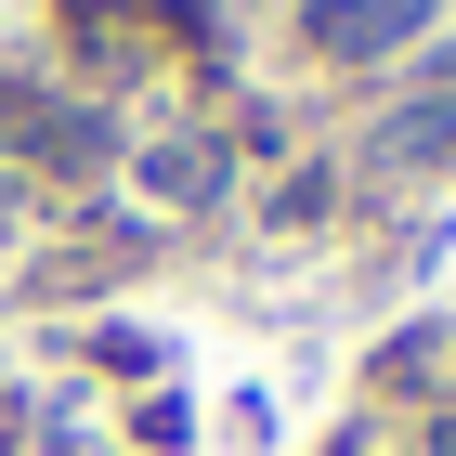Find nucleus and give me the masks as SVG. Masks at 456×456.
Returning a JSON list of instances; mask_svg holds the SVG:
<instances>
[{
    "label": "nucleus",
    "mask_w": 456,
    "mask_h": 456,
    "mask_svg": "<svg viewBox=\"0 0 456 456\" xmlns=\"http://www.w3.org/2000/svg\"><path fill=\"white\" fill-rule=\"evenodd\" d=\"M418 27H430V0H314V13H300V39H314L326 66H379V53H404Z\"/></svg>",
    "instance_id": "nucleus-1"
},
{
    "label": "nucleus",
    "mask_w": 456,
    "mask_h": 456,
    "mask_svg": "<svg viewBox=\"0 0 456 456\" xmlns=\"http://www.w3.org/2000/svg\"><path fill=\"white\" fill-rule=\"evenodd\" d=\"M143 196L209 209V196H222V143H196V131H183V143H157V157H143Z\"/></svg>",
    "instance_id": "nucleus-2"
}]
</instances>
